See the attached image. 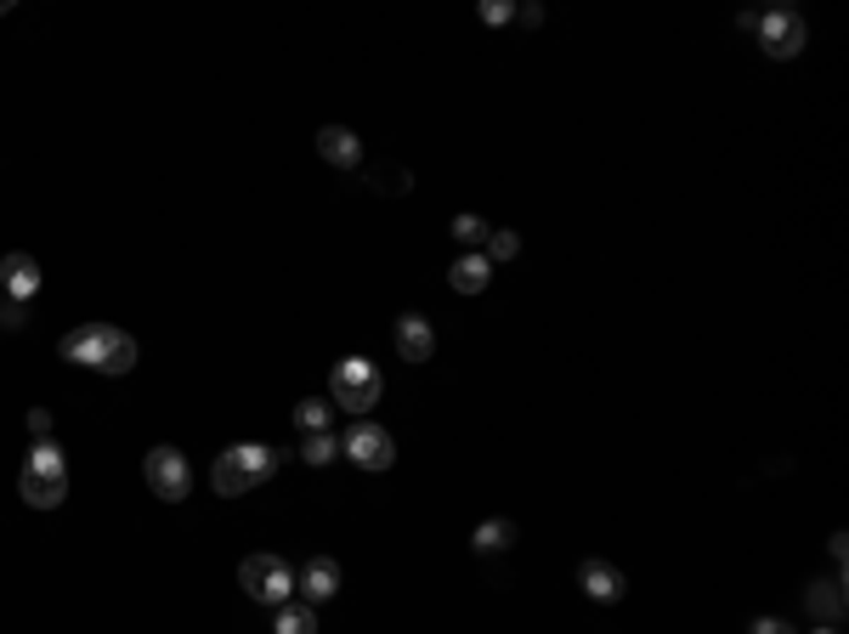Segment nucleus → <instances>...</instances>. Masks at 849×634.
Returning <instances> with one entry per match:
<instances>
[{
	"instance_id": "16",
	"label": "nucleus",
	"mask_w": 849,
	"mask_h": 634,
	"mask_svg": "<svg viewBox=\"0 0 849 634\" xmlns=\"http://www.w3.org/2000/svg\"><path fill=\"white\" fill-rule=\"evenodd\" d=\"M278 634H318V606H278Z\"/></svg>"
},
{
	"instance_id": "14",
	"label": "nucleus",
	"mask_w": 849,
	"mask_h": 634,
	"mask_svg": "<svg viewBox=\"0 0 849 634\" xmlns=\"http://www.w3.org/2000/svg\"><path fill=\"white\" fill-rule=\"evenodd\" d=\"M447 283H454L459 295H482V289L493 283V261H487L482 250H470V256H459V261H454V272H447Z\"/></svg>"
},
{
	"instance_id": "24",
	"label": "nucleus",
	"mask_w": 849,
	"mask_h": 634,
	"mask_svg": "<svg viewBox=\"0 0 849 634\" xmlns=\"http://www.w3.org/2000/svg\"><path fill=\"white\" fill-rule=\"evenodd\" d=\"M754 634H798V628H793V623H781V617H759V623H754Z\"/></svg>"
},
{
	"instance_id": "29",
	"label": "nucleus",
	"mask_w": 849,
	"mask_h": 634,
	"mask_svg": "<svg viewBox=\"0 0 849 634\" xmlns=\"http://www.w3.org/2000/svg\"><path fill=\"white\" fill-rule=\"evenodd\" d=\"M0 12H12V0H0Z\"/></svg>"
},
{
	"instance_id": "5",
	"label": "nucleus",
	"mask_w": 849,
	"mask_h": 634,
	"mask_svg": "<svg viewBox=\"0 0 849 634\" xmlns=\"http://www.w3.org/2000/svg\"><path fill=\"white\" fill-rule=\"evenodd\" d=\"M238 583H244V595H249V601H261V606H283V601L294 595V567H289L283 555L261 550V555H244Z\"/></svg>"
},
{
	"instance_id": "17",
	"label": "nucleus",
	"mask_w": 849,
	"mask_h": 634,
	"mask_svg": "<svg viewBox=\"0 0 849 634\" xmlns=\"http://www.w3.org/2000/svg\"><path fill=\"white\" fill-rule=\"evenodd\" d=\"M482 256H487L493 267H498V261H516V256H521V238H516L510 227H493L487 243H482Z\"/></svg>"
},
{
	"instance_id": "18",
	"label": "nucleus",
	"mask_w": 849,
	"mask_h": 634,
	"mask_svg": "<svg viewBox=\"0 0 849 634\" xmlns=\"http://www.w3.org/2000/svg\"><path fill=\"white\" fill-rule=\"evenodd\" d=\"M510 544H516V527H510V521H482V527H476V550H482V555L510 550Z\"/></svg>"
},
{
	"instance_id": "6",
	"label": "nucleus",
	"mask_w": 849,
	"mask_h": 634,
	"mask_svg": "<svg viewBox=\"0 0 849 634\" xmlns=\"http://www.w3.org/2000/svg\"><path fill=\"white\" fill-rule=\"evenodd\" d=\"M754 34H759V45L770 58H798L805 52V40H810V23H805V12H793V7H770V12H759L754 18Z\"/></svg>"
},
{
	"instance_id": "7",
	"label": "nucleus",
	"mask_w": 849,
	"mask_h": 634,
	"mask_svg": "<svg viewBox=\"0 0 849 634\" xmlns=\"http://www.w3.org/2000/svg\"><path fill=\"white\" fill-rule=\"evenodd\" d=\"M142 481L154 487V499H165V505H182V499H187V487H193L187 454H182V448H154V454L142 459Z\"/></svg>"
},
{
	"instance_id": "8",
	"label": "nucleus",
	"mask_w": 849,
	"mask_h": 634,
	"mask_svg": "<svg viewBox=\"0 0 849 634\" xmlns=\"http://www.w3.org/2000/svg\"><path fill=\"white\" fill-rule=\"evenodd\" d=\"M340 454L352 459L358 470H391V465H396V443H391V430H380V425H369V419L352 425V436L340 443Z\"/></svg>"
},
{
	"instance_id": "23",
	"label": "nucleus",
	"mask_w": 849,
	"mask_h": 634,
	"mask_svg": "<svg viewBox=\"0 0 849 634\" xmlns=\"http://www.w3.org/2000/svg\"><path fill=\"white\" fill-rule=\"evenodd\" d=\"M29 430L40 436V443H52V414H45V408H34V414H29Z\"/></svg>"
},
{
	"instance_id": "15",
	"label": "nucleus",
	"mask_w": 849,
	"mask_h": 634,
	"mask_svg": "<svg viewBox=\"0 0 849 634\" xmlns=\"http://www.w3.org/2000/svg\"><path fill=\"white\" fill-rule=\"evenodd\" d=\"M805 601H810V612H816L821 623H838V617H843V583H810Z\"/></svg>"
},
{
	"instance_id": "9",
	"label": "nucleus",
	"mask_w": 849,
	"mask_h": 634,
	"mask_svg": "<svg viewBox=\"0 0 849 634\" xmlns=\"http://www.w3.org/2000/svg\"><path fill=\"white\" fill-rule=\"evenodd\" d=\"M578 583H583V595H589V601H601V606L623 601V590H629V578H623L612 561H601V555H589V561L578 567Z\"/></svg>"
},
{
	"instance_id": "4",
	"label": "nucleus",
	"mask_w": 849,
	"mask_h": 634,
	"mask_svg": "<svg viewBox=\"0 0 849 634\" xmlns=\"http://www.w3.org/2000/svg\"><path fill=\"white\" fill-rule=\"evenodd\" d=\"M380 392H385V380H380V368H374L369 357H340L334 374H329V397H334V408L358 414V419L380 403Z\"/></svg>"
},
{
	"instance_id": "27",
	"label": "nucleus",
	"mask_w": 849,
	"mask_h": 634,
	"mask_svg": "<svg viewBox=\"0 0 849 634\" xmlns=\"http://www.w3.org/2000/svg\"><path fill=\"white\" fill-rule=\"evenodd\" d=\"M516 18H521V23H527V29H538V23H543V7H521V12H516Z\"/></svg>"
},
{
	"instance_id": "30",
	"label": "nucleus",
	"mask_w": 849,
	"mask_h": 634,
	"mask_svg": "<svg viewBox=\"0 0 849 634\" xmlns=\"http://www.w3.org/2000/svg\"><path fill=\"white\" fill-rule=\"evenodd\" d=\"M0 295H7V289H0Z\"/></svg>"
},
{
	"instance_id": "20",
	"label": "nucleus",
	"mask_w": 849,
	"mask_h": 634,
	"mask_svg": "<svg viewBox=\"0 0 849 634\" xmlns=\"http://www.w3.org/2000/svg\"><path fill=\"white\" fill-rule=\"evenodd\" d=\"M334 454H340V443H334V436H329V430L307 436V448H301V459H307V465H329Z\"/></svg>"
},
{
	"instance_id": "28",
	"label": "nucleus",
	"mask_w": 849,
	"mask_h": 634,
	"mask_svg": "<svg viewBox=\"0 0 849 634\" xmlns=\"http://www.w3.org/2000/svg\"><path fill=\"white\" fill-rule=\"evenodd\" d=\"M816 634H838V628H832V623H821V628H816Z\"/></svg>"
},
{
	"instance_id": "3",
	"label": "nucleus",
	"mask_w": 849,
	"mask_h": 634,
	"mask_svg": "<svg viewBox=\"0 0 849 634\" xmlns=\"http://www.w3.org/2000/svg\"><path fill=\"white\" fill-rule=\"evenodd\" d=\"M18 493H23V505H34V510H58V505L69 499V465H63V454H58L52 443H34V448H29V459H23V470H18Z\"/></svg>"
},
{
	"instance_id": "10",
	"label": "nucleus",
	"mask_w": 849,
	"mask_h": 634,
	"mask_svg": "<svg viewBox=\"0 0 849 634\" xmlns=\"http://www.w3.org/2000/svg\"><path fill=\"white\" fill-rule=\"evenodd\" d=\"M294 590L307 595V606H323V601H334V595H340V567H334L329 555H312L301 572H294Z\"/></svg>"
},
{
	"instance_id": "26",
	"label": "nucleus",
	"mask_w": 849,
	"mask_h": 634,
	"mask_svg": "<svg viewBox=\"0 0 849 634\" xmlns=\"http://www.w3.org/2000/svg\"><path fill=\"white\" fill-rule=\"evenodd\" d=\"M827 550H832V561H838V567L849 561V539H843V532H832V544H827Z\"/></svg>"
},
{
	"instance_id": "19",
	"label": "nucleus",
	"mask_w": 849,
	"mask_h": 634,
	"mask_svg": "<svg viewBox=\"0 0 849 634\" xmlns=\"http://www.w3.org/2000/svg\"><path fill=\"white\" fill-rule=\"evenodd\" d=\"M329 414H334L329 403H318V397H307L301 408H294V425H301L307 436H318V430H329Z\"/></svg>"
},
{
	"instance_id": "13",
	"label": "nucleus",
	"mask_w": 849,
	"mask_h": 634,
	"mask_svg": "<svg viewBox=\"0 0 849 634\" xmlns=\"http://www.w3.org/2000/svg\"><path fill=\"white\" fill-rule=\"evenodd\" d=\"M0 289H7L12 301H34L40 295V261L23 256V250H12L7 261H0Z\"/></svg>"
},
{
	"instance_id": "2",
	"label": "nucleus",
	"mask_w": 849,
	"mask_h": 634,
	"mask_svg": "<svg viewBox=\"0 0 849 634\" xmlns=\"http://www.w3.org/2000/svg\"><path fill=\"white\" fill-rule=\"evenodd\" d=\"M272 470H278V454H272V448H261V443H238V448L216 454V465H210V487H216L221 499H238V493H249V487L272 481Z\"/></svg>"
},
{
	"instance_id": "25",
	"label": "nucleus",
	"mask_w": 849,
	"mask_h": 634,
	"mask_svg": "<svg viewBox=\"0 0 849 634\" xmlns=\"http://www.w3.org/2000/svg\"><path fill=\"white\" fill-rule=\"evenodd\" d=\"M0 323H7V329H23V301H7V306H0Z\"/></svg>"
},
{
	"instance_id": "21",
	"label": "nucleus",
	"mask_w": 849,
	"mask_h": 634,
	"mask_svg": "<svg viewBox=\"0 0 849 634\" xmlns=\"http://www.w3.org/2000/svg\"><path fill=\"white\" fill-rule=\"evenodd\" d=\"M487 232H493V227H487L482 216H454V238L470 243V250H476V243H487Z\"/></svg>"
},
{
	"instance_id": "11",
	"label": "nucleus",
	"mask_w": 849,
	"mask_h": 634,
	"mask_svg": "<svg viewBox=\"0 0 849 634\" xmlns=\"http://www.w3.org/2000/svg\"><path fill=\"white\" fill-rule=\"evenodd\" d=\"M318 159H329L334 170H358L363 165V136L345 125H323L318 131Z\"/></svg>"
},
{
	"instance_id": "12",
	"label": "nucleus",
	"mask_w": 849,
	"mask_h": 634,
	"mask_svg": "<svg viewBox=\"0 0 849 634\" xmlns=\"http://www.w3.org/2000/svg\"><path fill=\"white\" fill-rule=\"evenodd\" d=\"M396 352H403V363H431L436 357V329L420 312H403L396 318Z\"/></svg>"
},
{
	"instance_id": "1",
	"label": "nucleus",
	"mask_w": 849,
	"mask_h": 634,
	"mask_svg": "<svg viewBox=\"0 0 849 634\" xmlns=\"http://www.w3.org/2000/svg\"><path fill=\"white\" fill-rule=\"evenodd\" d=\"M63 363H80V368H96V374H131L136 368V340L114 323H80L63 334Z\"/></svg>"
},
{
	"instance_id": "22",
	"label": "nucleus",
	"mask_w": 849,
	"mask_h": 634,
	"mask_svg": "<svg viewBox=\"0 0 849 634\" xmlns=\"http://www.w3.org/2000/svg\"><path fill=\"white\" fill-rule=\"evenodd\" d=\"M510 18H516L510 0H482V23H493V29H498V23H510Z\"/></svg>"
}]
</instances>
